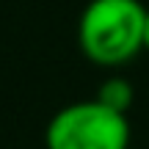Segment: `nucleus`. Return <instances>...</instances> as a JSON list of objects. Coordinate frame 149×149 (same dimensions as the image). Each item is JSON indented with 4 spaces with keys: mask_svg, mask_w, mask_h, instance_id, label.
<instances>
[{
    "mask_svg": "<svg viewBox=\"0 0 149 149\" xmlns=\"http://www.w3.org/2000/svg\"><path fill=\"white\" fill-rule=\"evenodd\" d=\"M144 19L141 0H88L77 22L83 55L100 66L127 64L144 50Z\"/></svg>",
    "mask_w": 149,
    "mask_h": 149,
    "instance_id": "obj_1",
    "label": "nucleus"
},
{
    "mask_svg": "<svg viewBox=\"0 0 149 149\" xmlns=\"http://www.w3.org/2000/svg\"><path fill=\"white\" fill-rule=\"evenodd\" d=\"M47 149H127L130 122L97 100L69 102L47 122Z\"/></svg>",
    "mask_w": 149,
    "mask_h": 149,
    "instance_id": "obj_2",
    "label": "nucleus"
},
{
    "mask_svg": "<svg viewBox=\"0 0 149 149\" xmlns=\"http://www.w3.org/2000/svg\"><path fill=\"white\" fill-rule=\"evenodd\" d=\"M94 100L102 102L105 108H111V111L127 116L130 105H133V100H135V91H133V86H130L124 77H108L105 83L100 86V91H97Z\"/></svg>",
    "mask_w": 149,
    "mask_h": 149,
    "instance_id": "obj_3",
    "label": "nucleus"
},
{
    "mask_svg": "<svg viewBox=\"0 0 149 149\" xmlns=\"http://www.w3.org/2000/svg\"><path fill=\"white\" fill-rule=\"evenodd\" d=\"M144 50H149V8H146V19H144Z\"/></svg>",
    "mask_w": 149,
    "mask_h": 149,
    "instance_id": "obj_4",
    "label": "nucleus"
}]
</instances>
